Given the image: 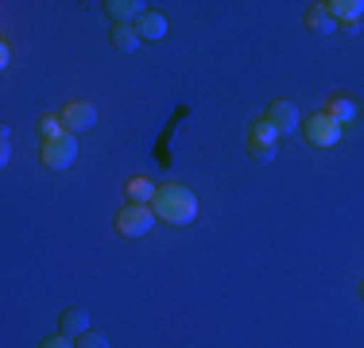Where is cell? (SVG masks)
Segmentation results:
<instances>
[{
    "instance_id": "5bb4252c",
    "label": "cell",
    "mask_w": 364,
    "mask_h": 348,
    "mask_svg": "<svg viewBox=\"0 0 364 348\" xmlns=\"http://www.w3.org/2000/svg\"><path fill=\"white\" fill-rule=\"evenodd\" d=\"M155 194H159V186L147 182V178H132V182H128V202H132V205H151Z\"/></svg>"
},
{
    "instance_id": "9a60e30c",
    "label": "cell",
    "mask_w": 364,
    "mask_h": 348,
    "mask_svg": "<svg viewBox=\"0 0 364 348\" xmlns=\"http://www.w3.org/2000/svg\"><path fill=\"white\" fill-rule=\"evenodd\" d=\"M326 112L337 120V124H345V120H353V116H357V104H353L349 97H333V101L326 104Z\"/></svg>"
},
{
    "instance_id": "8fae6325",
    "label": "cell",
    "mask_w": 364,
    "mask_h": 348,
    "mask_svg": "<svg viewBox=\"0 0 364 348\" xmlns=\"http://www.w3.org/2000/svg\"><path fill=\"white\" fill-rule=\"evenodd\" d=\"M322 8L337 23H360L364 20V0H326Z\"/></svg>"
},
{
    "instance_id": "8992f818",
    "label": "cell",
    "mask_w": 364,
    "mask_h": 348,
    "mask_svg": "<svg viewBox=\"0 0 364 348\" xmlns=\"http://www.w3.org/2000/svg\"><path fill=\"white\" fill-rule=\"evenodd\" d=\"M58 116H63V124H66L70 136L93 132V124H97V109H93V101H70Z\"/></svg>"
},
{
    "instance_id": "5b68a950",
    "label": "cell",
    "mask_w": 364,
    "mask_h": 348,
    "mask_svg": "<svg viewBox=\"0 0 364 348\" xmlns=\"http://www.w3.org/2000/svg\"><path fill=\"white\" fill-rule=\"evenodd\" d=\"M248 151H252L256 163H275V155H279V132L267 120H256L252 136H248Z\"/></svg>"
},
{
    "instance_id": "7a4b0ae2",
    "label": "cell",
    "mask_w": 364,
    "mask_h": 348,
    "mask_svg": "<svg viewBox=\"0 0 364 348\" xmlns=\"http://www.w3.org/2000/svg\"><path fill=\"white\" fill-rule=\"evenodd\" d=\"M155 221H159V217H155L151 205H132V202H128L117 213V232H120V236H128V240H140V236H147V232L155 229Z\"/></svg>"
},
{
    "instance_id": "e0dca14e",
    "label": "cell",
    "mask_w": 364,
    "mask_h": 348,
    "mask_svg": "<svg viewBox=\"0 0 364 348\" xmlns=\"http://www.w3.org/2000/svg\"><path fill=\"white\" fill-rule=\"evenodd\" d=\"M8 159H12V132L0 128V167H8Z\"/></svg>"
},
{
    "instance_id": "d6986e66",
    "label": "cell",
    "mask_w": 364,
    "mask_h": 348,
    "mask_svg": "<svg viewBox=\"0 0 364 348\" xmlns=\"http://www.w3.org/2000/svg\"><path fill=\"white\" fill-rule=\"evenodd\" d=\"M39 348H77V341H70V337H63V333H55V337H47Z\"/></svg>"
},
{
    "instance_id": "3957f363",
    "label": "cell",
    "mask_w": 364,
    "mask_h": 348,
    "mask_svg": "<svg viewBox=\"0 0 364 348\" xmlns=\"http://www.w3.org/2000/svg\"><path fill=\"white\" fill-rule=\"evenodd\" d=\"M302 136L314 147H337L341 143V124H337L329 112H314V116L302 120Z\"/></svg>"
},
{
    "instance_id": "ffe728a7",
    "label": "cell",
    "mask_w": 364,
    "mask_h": 348,
    "mask_svg": "<svg viewBox=\"0 0 364 348\" xmlns=\"http://www.w3.org/2000/svg\"><path fill=\"white\" fill-rule=\"evenodd\" d=\"M337 31H341V35H357L360 23H337Z\"/></svg>"
},
{
    "instance_id": "9c48e42d",
    "label": "cell",
    "mask_w": 364,
    "mask_h": 348,
    "mask_svg": "<svg viewBox=\"0 0 364 348\" xmlns=\"http://www.w3.org/2000/svg\"><path fill=\"white\" fill-rule=\"evenodd\" d=\"M109 43H112V50H120V55H136L144 39H140V31H136V23H112Z\"/></svg>"
},
{
    "instance_id": "6da1fadb",
    "label": "cell",
    "mask_w": 364,
    "mask_h": 348,
    "mask_svg": "<svg viewBox=\"0 0 364 348\" xmlns=\"http://www.w3.org/2000/svg\"><path fill=\"white\" fill-rule=\"evenodd\" d=\"M151 209H155V217H159L163 224H190L198 217V197H194L190 186L171 182V186H159Z\"/></svg>"
},
{
    "instance_id": "ac0fdd59",
    "label": "cell",
    "mask_w": 364,
    "mask_h": 348,
    "mask_svg": "<svg viewBox=\"0 0 364 348\" xmlns=\"http://www.w3.org/2000/svg\"><path fill=\"white\" fill-rule=\"evenodd\" d=\"M77 348H109V337H101V333H85V337H77Z\"/></svg>"
},
{
    "instance_id": "44dd1931",
    "label": "cell",
    "mask_w": 364,
    "mask_h": 348,
    "mask_svg": "<svg viewBox=\"0 0 364 348\" xmlns=\"http://www.w3.org/2000/svg\"><path fill=\"white\" fill-rule=\"evenodd\" d=\"M8 62H12V47L4 43V47H0V66H8Z\"/></svg>"
},
{
    "instance_id": "ba28073f",
    "label": "cell",
    "mask_w": 364,
    "mask_h": 348,
    "mask_svg": "<svg viewBox=\"0 0 364 348\" xmlns=\"http://www.w3.org/2000/svg\"><path fill=\"white\" fill-rule=\"evenodd\" d=\"M58 333L70 337V341H77V337L90 333V313H85L82 306H70L63 310V317H58Z\"/></svg>"
},
{
    "instance_id": "30bf717a",
    "label": "cell",
    "mask_w": 364,
    "mask_h": 348,
    "mask_svg": "<svg viewBox=\"0 0 364 348\" xmlns=\"http://www.w3.org/2000/svg\"><path fill=\"white\" fill-rule=\"evenodd\" d=\"M105 12L112 16V23H136L140 16L147 12V4L144 0H105Z\"/></svg>"
},
{
    "instance_id": "2e32d148",
    "label": "cell",
    "mask_w": 364,
    "mask_h": 348,
    "mask_svg": "<svg viewBox=\"0 0 364 348\" xmlns=\"http://www.w3.org/2000/svg\"><path fill=\"white\" fill-rule=\"evenodd\" d=\"M39 136H43V143H47V139H58V136H66V124H63V116H39Z\"/></svg>"
},
{
    "instance_id": "52a82bcc",
    "label": "cell",
    "mask_w": 364,
    "mask_h": 348,
    "mask_svg": "<svg viewBox=\"0 0 364 348\" xmlns=\"http://www.w3.org/2000/svg\"><path fill=\"white\" fill-rule=\"evenodd\" d=\"M264 120H267V124H272L279 136H291V132H299V124H302V116H299V104H294V101H283V97L267 104Z\"/></svg>"
},
{
    "instance_id": "277c9868",
    "label": "cell",
    "mask_w": 364,
    "mask_h": 348,
    "mask_svg": "<svg viewBox=\"0 0 364 348\" xmlns=\"http://www.w3.org/2000/svg\"><path fill=\"white\" fill-rule=\"evenodd\" d=\"M74 159H77V136L66 132L43 143V167L47 170H66V167H74Z\"/></svg>"
},
{
    "instance_id": "7c38bea8",
    "label": "cell",
    "mask_w": 364,
    "mask_h": 348,
    "mask_svg": "<svg viewBox=\"0 0 364 348\" xmlns=\"http://www.w3.org/2000/svg\"><path fill=\"white\" fill-rule=\"evenodd\" d=\"M136 31H140V39H147V43H159L163 35H167V20H163L159 12H151V8H147L140 20H136Z\"/></svg>"
},
{
    "instance_id": "7402d4cb",
    "label": "cell",
    "mask_w": 364,
    "mask_h": 348,
    "mask_svg": "<svg viewBox=\"0 0 364 348\" xmlns=\"http://www.w3.org/2000/svg\"><path fill=\"white\" fill-rule=\"evenodd\" d=\"M360 302H364V278H360Z\"/></svg>"
},
{
    "instance_id": "4fadbf2b",
    "label": "cell",
    "mask_w": 364,
    "mask_h": 348,
    "mask_svg": "<svg viewBox=\"0 0 364 348\" xmlns=\"http://www.w3.org/2000/svg\"><path fill=\"white\" fill-rule=\"evenodd\" d=\"M306 31H314V35H322V39H329V35L337 31V20L326 12L322 4H314V8L306 12Z\"/></svg>"
}]
</instances>
